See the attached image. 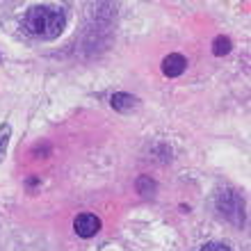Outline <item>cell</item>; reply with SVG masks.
<instances>
[{"mask_svg":"<svg viewBox=\"0 0 251 251\" xmlns=\"http://www.w3.org/2000/svg\"><path fill=\"white\" fill-rule=\"evenodd\" d=\"M73 231L78 233L80 238H94L100 231V219L92 212H82L73 219Z\"/></svg>","mask_w":251,"mask_h":251,"instance_id":"3","label":"cell"},{"mask_svg":"<svg viewBox=\"0 0 251 251\" xmlns=\"http://www.w3.org/2000/svg\"><path fill=\"white\" fill-rule=\"evenodd\" d=\"M9 137H12V126H9V124H0V160L5 158Z\"/></svg>","mask_w":251,"mask_h":251,"instance_id":"7","label":"cell"},{"mask_svg":"<svg viewBox=\"0 0 251 251\" xmlns=\"http://www.w3.org/2000/svg\"><path fill=\"white\" fill-rule=\"evenodd\" d=\"M23 25H25L27 32L39 37V39H55V37H60L64 32L66 19L64 14L53 9V7L34 5L27 9Z\"/></svg>","mask_w":251,"mask_h":251,"instance_id":"1","label":"cell"},{"mask_svg":"<svg viewBox=\"0 0 251 251\" xmlns=\"http://www.w3.org/2000/svg\"><path fill=\"white\" fill-rule=\"evenodd\" d=\"M185 66H187V60L183 57V55H178V53L167 55L165 60H162V71H165V75H169V78L180 75V73L185 71Z\"/></svg>","mask_w":251,"mask_h":251,"instance_id":"4","label":"cell"},{"mask_svg":"<svg viewBox=\"0 0 251 251\" xmlns=\"http://www.w3.org/2000/svg\"><path fill=\"white\" fill-rule=\"evenodd\" d=\"M231 39L228 37H215V41H212V53L217 55V57H222V55H228L231 53Z\"/></svg>","mask_w":251,"mask_h":251,"instance_id":"6","label":"cell"},{"mask_svg":"<svg viewBox=\"0 0 251 251\" xmlns=\"http://www.w3.org/2000/svg\"><path fill=\"white\" fill-rule=\"evenodd\" d=\"M137 190H139V194H151V192L155 190V183H153L149 176H142V178L137 180Z\"/></svg>","mask_w":251,"mask_h":251,"instance_id":"8","label":"cell"},{"mask_svg":"<svg viewBox=\"0 0 251 251\" xmlns=\"http://www.w3.org/2000/svg\"><path fill=\"white\" fill-rule=\"evenodd\" d=\"M201 251H231V249H228L226 245H219V242H208Z\"/></svg>","mask_w":251,"mask_h":251,"instance_id":"9","label":"cell"},{"mask_svg":"<svg viewBox=\"0 0 251 251\" xmlns=\"http://www.w3.org/2000/svg\"><path fill=\"white\" fill-rule=\"evenodd\" d=\"M217 208L222 210V215L226 219H231L235 224H242V219H245V205H242V199H240L238 192L224 190L217 199Z\"/></svg>","mask_w":251,"mask_h":251,"instance_id":"2","label":"cell"},{"mask_svg":"<svg viewBox=\"0 0 251 251\" xmlns=\"http://www.w3.org/2000/svg\"><path fill=\"white\" fill-rule=\"evenodd\" d=\"M110 105L117 110V112H132L135 107L139 105V100L135 99V96H130V94H112V99H110Z\"/></svg>","mask_w":251,"mask_h":251,"instance_id":"5","label":"cell"}]
</instances>
